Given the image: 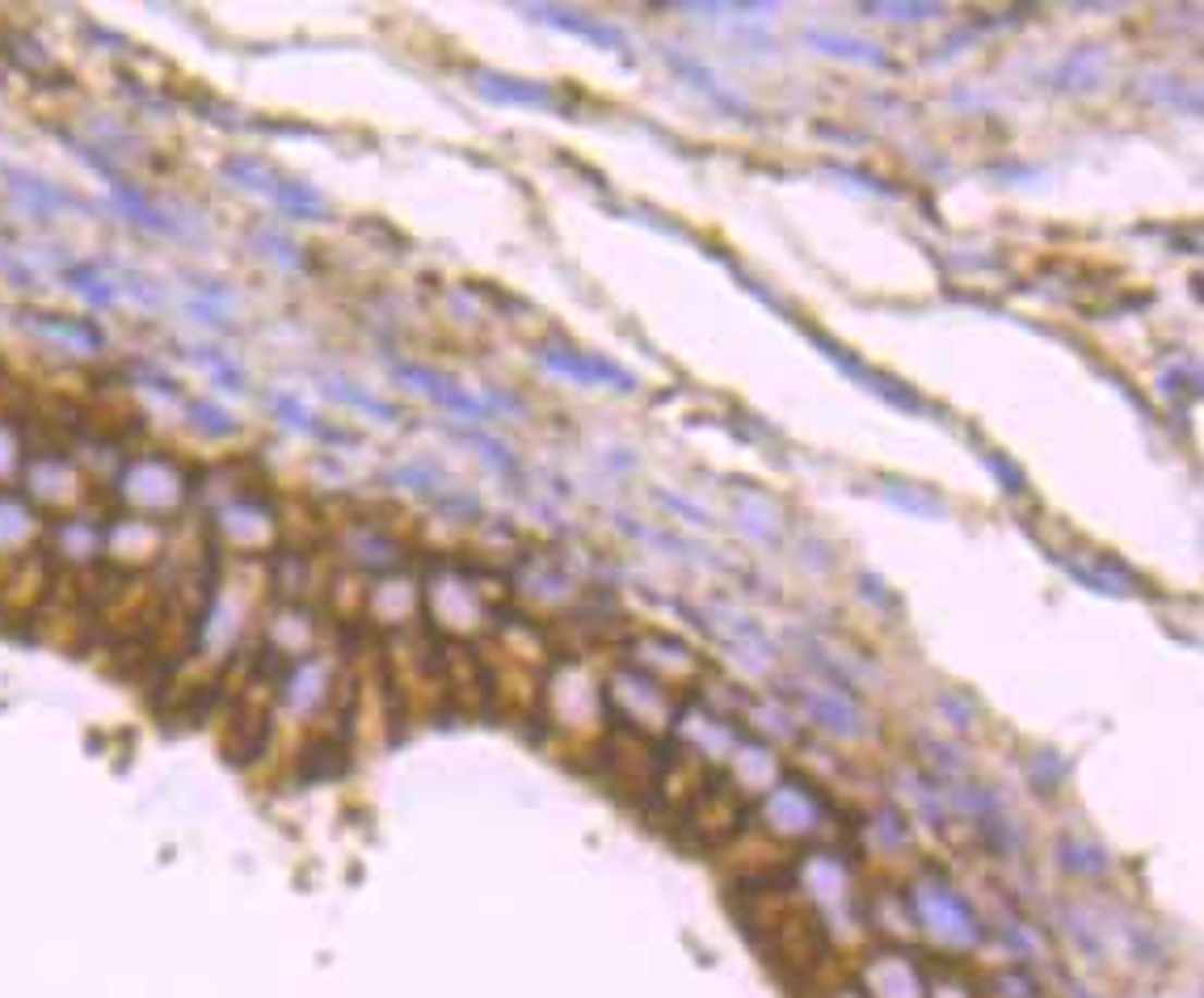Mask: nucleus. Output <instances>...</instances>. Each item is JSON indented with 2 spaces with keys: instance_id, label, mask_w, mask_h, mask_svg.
I'll return each mask as SVG.
<instances>
[{
  "instance_id": "nucleus-6",
  "label": "nucleus",
  "mask_w": 1204,
  "mask_h": 998,
  "mask_svg": "<svg viewBox=\"0 0 1204 998\" xmlns=\"http://www.w3.org/2000/svg\"><path fill=\"white\" fill-rule=\"evenodd\" d=\"M804 42L818 47V51L830 56V60H851V64H868V67H893V60L885 56V47H876V42H868V38H859V34L813 26V30H804Z\"/></svg>"
},
{
  "instance_id": "nucleus-8",
  "label": "nucleus",
  "mask_w": 1204,
  "mask_h": 998,
  "mask_svg": "<svg viewBox=\"0 0 1204 998\" xmlns=\"http://www.w3.org/2000/svg\"><path fill=\"white\" fill-rule=\"evenodd\" d=\"M270 409H274V414L291 426V430H304V434H312V439H329V443H346L337 430H324V426H320V421L312 418V414H308L295 396H270Z\"/></svg>"
},
{
  "instance_id": "nucleus-1",
  "label": "nucleus",
  "mask_w": 1204,
  "mask_h": 998,
  "mask_svg": "<svg viewBox=\"0 0 1204 998\" xmlns=\"http://www.w3.org/2000/svg\"><path fill=\"white\" fill-rule=\"evenodd\" d=\"M800 333H804V337H809V342H813V346H818V350H822V355L830 358V362H834L838 371H847V375H851L856 384H868L872 392H876V396H881V401H888L893 409H901V414H922V401L914 396V387H906L901 380H888V375H881V371L863 367V362H859L851 350H843V346H838L834 337H825L818 324L804 321V324H800Z\"/></svg>"
},
{
  "instance_id": "nucleus-5",
  "label": "nucleus",
  "mask_w": 1204,
  "mask_h": 998,
  "mask_svg": "<svg viewBox=\"0 0 1204 998\" xmlns=\"http://www.w3.org/2000/svg\"><path fill=\"white\" fill-rule=\"evenodd\" d=\"M392 371H396V380H409V384H417L426 396H430V401L446 405V409H451V414H459V418H484V414H489V405H484L480 396L464 392L455 380H446V375L430 371V367H417V362H396Z\"/></svg>"
},
{
  "instance_id": "nucleus-3",
  "label": "nucleus",
  "mask_w": 1204,
  "mask_h": 998,
  "mask_svg": "<svg viewBox=\"0 0 1204 998\" xmlns=\"http://www.w3.org/2000/svg\"><path fill=\"white\" fill-rule=\"evenodd\" d=\"M523 13H527V17H536V22H543V26H552V30L577 34V38L594 42V47H602V51H615V56H632V42H628V34L619 30V26H611V22H594V17H586V13L552 9V4H536V9H523Z\"/></svg>"
},
{
  "instance_id": "nucleus-4",
  "label": "nucleus",
  "mask_w": 1204,
  "mask_h": 998,
  "mask_svg": "<svg viewBox=\"0 0 1204 998\" xmlns=\"http://www.w3.org/2000/svg\"><path fill=\"white\" fill-rule=\"evenodd\" d=\"M472 89L489 101L502 106H527V110H556V97L548 85L523 81V76H506V72H489V67H472Z\"/></svg>"
},
{
  "instance_id": "nucleus-15",
  "label": "nucleus",
  "mask_w": 1204,
  "mask_h": 998,
  "mask_svg": "<svg viewBox=\"0 0 1204 998\" xmlns=\"http://www.w3.org/2000/svg\"><path fill=\"white\" fill-rule=\"evenodd\" d=\"M985 464H990V468L998 472V481L1007 484V489H1019V484H1023V477H1019V468H1015V464H1011V459H1007V455L990 452V459H985Z\"/></svg>"
},
{
  "instance_id": "nucleus-9",
  "label": "nucleus",
  "mask_w": 1204,
  "mask_h": 998,
  "mask_svg": "<svg viewBox=\"0 0 1204 998\" xmlns=\"http://www.w3.org/2000/svg\"><path fill=\"white\" fill-rule=\"evenodd\" d=\"M804 709L813 712L822 725H830L834 734H859V716H856V709L843 704V695H838V700H825L818 691H809V695H804Z\"/></svg>"
},
{
  "instance_id": "nucleus-7",
  "label": "nucleus",
  "mask_w": 1204,
  "mask_h": 998,
  "mask_svg": "<svg viewBox=\"0 0 1204 998\" xmlns=\"http://www.w3.org/2000/svg\"><path fill=\"white\" fill-rule=\"evenodd\" d=\"M1053 81H1057L1061 89H1095V81H1099V56H1095V47L1074 51L1066 64L1057 67Z\"/></svg>"
},
{
  "instance_id": "nucleus-2",
  "label": "nucleus",
  "mask_w": 1204,
  "mask_h": 998,
  "mask_svg": "<svg viewBox=\"0 0 1204 998\" xmlns=\"http://www.w3.org/2000/svg\"><path fill=\"white\" fill-rule=\"evenodd\" d=\"M539 362H543L548 371L565 375V380H577V384H611V387H619V392H632L636 387V380L624 371V367H615V362L594 358V355H577L569 346H543V350H539Z\"/></svg>"
},
{
  "instance_id": "nucleus-10",
  "label": "nucleus",
  "mask_w": 1204,
  "mask_h": 998,
  "mask_svg": "<svg viewBox=\"0 0 1204 998\" xmlns=\"http://www.w3.org/2000/svg\"><path fill=\"white\" fill-rule=\"evenodd\" d=\"M1145 85H1158V89H1150V97L1167 101L1171 110H1183L1188 119H1196V114H1201V97L1192 94V89H1183V85H1175L1171 76H1150Z\"/></svg>"
},
{
  "instance_id": "nucleus-13",
  "label": "nucleus",
  "mask_w": 1204,
  "mask_h": 998,
  "mask_svg": "<svg viewBox=\"0 0 1204 998\" xmlns=\"http://www.w3.org/2000/svg\"><path fill=\"white\" fill-rule=\"evenodd\" d=\"M459 439H464L468 447H476V452L484 455V459H489V464H493V468H497L502 477H514V472H518V464H514V455H509L506 447H502V443H493L489 434H480V430H472V434H459Z\"/></svg>"
},
{
  "instance_id": "nucleus-11",
  "label": "nucleus",
  "mask_w": 1204,
  "mask_h": 998,
  "mask_svg": "<svg viewBox=\"0 0 1204 998\" xmlns=\"http://www.w3.org/2000/svg\"><path fill=\"white\" fill-rule=\"evenodd\" d=\"M863 13H872V17H893L897 26H906V22H931V17H939L944 9L939 4H863Z\"/></svg>"
},
{
  "instance_id": "nucleus-14",
  "label": "nucleus",
  "mask_w": 1204,
  "mask_h": 998,
  "mask_svg": "<svg viewBox=\"0 0 1204 998\" xmlns=\"http://www.w3.org/2000/svg\"><path fill=\"white\" fill-rule=\"evenodd\" d=\"M194 418H198V421H211V426H207L211 434H232V418H228V414H220L216 405H194Z\"/></svg>"
},
{
  "instance_id": "nucleus-12",
  "label": "nucleus",
  "mask_w": 1204,
  "mask_h": 998,
  "mask_svg": "<svg viewBox=\"0 0 1204 998\" xmlns=\"http://www.w3.org/2000/svg\"><path fill=\"white\" fill-rule=\"evenodd\" d=\"M333 392L329 396H337V401H346V405H354V409H363V414H371V418H380V421H396L401 418V409H392V405H383V401H376V396H367V392H358V387H349V384H329Z\"/></svg>"
}]
</instances>
